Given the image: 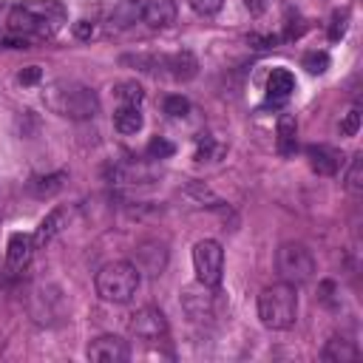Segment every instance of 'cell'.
<instances>
[{
  "label": "cell",
  "mask_w": 363,
  "mask_h": 363,
  "mask_svg": "<svg viewBox=\"0 0 363 363\" xmlns=\"http://www.w3.org/2000/svg\"><path fill=\"white\" fill-rule=\"evenodd\" d=\"M65 20V9L57 0H40V3H26L11 9L9 14V28L20 37H51Z\"/></svg>",
  "instance_id": "1"
},
{
  "label": "cell",
  "mask_w": 363,
  "mask_h": 363,
  "mask_svg": "<svg viewBox=\"0 0 363 363\" xmlns=\"http://www.w3.org/2000/svg\"><path fill=\"white\" fill-rule=\"evenodd\" d=\"M45 105L60 113V116H68V119H91L96 111H99V99L96 94L88 88V85H79V82H54L48 85L45 91Z\"/></svg>",
  "instance_id": "2"
},
{
  "label": "cell",
  "mask_w": 363,
  "mask_h": 363,
  "mask_svg": "<svg viewBox=\"0 0 363 363\" xmlns=\"http://www.w3.org/2000/svg\"><path fill=\"white\" fill-rule=\"evenodd\" d=\"M258 318L272 332L289 329L295 323V318H298V292H295V286L281 281V284H272V286L261 289V295H258Z\"/></svg>",
  "instance_id": "3"
},
{
  "label": "cell",
  "mask_w": 363,
  "mask_h": 363,
  "mask_svg": "<svg viewBox=\"0 0 363 363\" xmlns=\"http://www.w3.org/2000/svg\"><path fill=\"white\" fill-rule=\"evenodd\" d=\"M96 295L108 303H128L139 284H142V272L136 264L130 261H111L96 272Z\"/></svg>",
  "instance_id": "4"
},
{
  "label": "cell",
  "mask_w": 363,
  "mask_h": 363,
  "mask_svg": "<svg viewBox=\"0 0 363 363\" xmlns=\"http://www.w3.org/2000/svg\"><path fill=\"white\" fill-rule=\"evenodd\" d=\"M275 269H278L281 281H286L292 286H301V284L312 281V275H315V255H312V250L306 244L286 241V244L278 247Z\"/></svg>",
  "instance_id": "5"
},
{
  "label": "cell",
  "mask_w": 363,
  "mask_h": 363,
  "mask_svg": "<svg viewBox=\"0 0 363 363\" xmlns=\"http://www.w3.org/2000/svg\"><path fill=\"white\" fill-rule=\"evenodd\" d=\"M193 269H196V281L207 284V286H218L221 284V272H224V250L216 238H201L193 247Z\"/></svg>",
  "instance_id": "6"
},
{
  "label": "cell",
  "mask_w": 363,
  "mask_h": 363,
  "mask_svg": "<svg viewBox=\"0 0 363 363\" xmlns=\"http://www.w3.org/2000/svg\"><path fill=\"white\" fill-rule=\"evenodd\" d=\"M167 318L162 309L156 306H142L130 315L128 320V332L136 337V340H145V343H153V340H164L167 337Z\"/></svg>",
  "instance_id": "7"
},
{
  "label": "cell",
  "mask_w": 363,
  "mask_h": 363,
  "mask_svg": "<svg viewBox=\"0 0 363 363\" xmlns=\"http://www.w3.org/2000/svg\"><path fill=\"white\" fill-rule=\"evenodd\" d=\"M216 306H218V292L216 286H207L201 281L190 284L182 289V309L187 312V318L193 320H210L216 315Z\"/></svg>",
  "instance_id": "8"
},
{
  "label": "cell",
  "mask_w": 363,
  "mask_h": 363,
  "mask_svg": "<svg viewBox=\"0 0 363 363\" xmlns=\"http://www.w3.org/2000/svg\"><path fill=\"white\" fill-rule=\"evenodd\" d=\"M85 354L94 363H125L130 357V349L128 340H122L119 335H99L88 343Z\"/></svg>",
  "instance_id": "9"
},
{
  "label": "cell",
  "mask_w": 363,
  "mask_h": 363,
  "mask_svg": "<svg viewBox=\"0 0 363 363\" xmlns=\"http://www.w3.org/2000/svg\"><path fill=\"white\" fill-rule=\"evenodd\" d=\"M34 250H37L34 235H28V233H11L9 235V247H6V272L9 275H20L28 267Z\"/></svg>",
  "instance_id": "10"
},
{
  "label": "cell",
  "mask_w": 363,
  "mask_h": 363,
  "mask_svg": "<svg viewBox=\"0 0 363 363\" xmlns=\"http://www.w3.org/2000/svg\"><path fill=\"white\" fill-rule=\"evenodd\" d=\"M306 159H309V167L318 176H335L340 170V164H343V156L329 145H309L306 147Z\"/></svg>",
  "instance_id": "11"
},
{
  "label": "cell",
  "mask_w": 363,
  "mask_h": 363,
  "mask_svg": "<svg viewBox=\"0 0 363 363\" xmlns=\"http://www.w3.org/2000/svg\"><path fill=\"white\" fill-rule=\"evenodd\" d=\"M136 267L139 272L147 275H162V269L167 267V250L159 241H145L136 247Z\"/></svg>",
  "instance_id": "12"
},
{
  "label": "cell",
  "mask_w": 363,
  "mask_h": 363,
  "mask_svg": "<svg viewBox=\"0 0 363 363\" xmlns=\"http://www.w3.org/2000/svg\"><path fill=\"white\" fill-rule=\"evenodd\" d=\"M295 91V77L289 68H272L267 77V102L269 105H284Z\"/></svg>",
  "instance_id": "13"
},
{
  "label": "cell",
  "mask_w": 363,
  "mask_h": 363,
  "mask_svg": "<svg viewBox=\"0 0 363 363\" xmlns=\"http://www.w3.org/2000/svg\"><path fill=\"white\" fill-rule=\"evenodd\" d=\"M139 20H145L150 28H164L176 20V3L173 0H142Z\"/></svg>",
  "instance_id": "14"
},
{
  "label": "cell",
  "mask_w": 363,
  "mask_h": 363,
  "mask_svg": "<svg viewBox=\"0 0 363 363\" xmlns=\"http://www.w3.org/2000/svg\"><path fill=\"white\" fill-rule=\"evenodd\" d=\"M275 133H278V153L281 156H292L295 147H298V122L292 113H281L278 116V125H275Z\"/></svg>",
  "instance_id": "15"
},
{
  "label": "cell",
  "mask_w": 363,
  "mask_h": 363,
  "mask_svg": "<svg viewBox=\"0 0 363 363\" xmlns=\"http://www.w3.org/2000/svg\"><path fill=\"white\" fill-rule=\"evenodd\" d=\"M357 354H360V352H357V346H354L352 340L340 337V335L329 337V340H326V346H323V352H320V357H323L326 363H346V360H354Z\"/></svg>",
  "instance_id": "16"
},
{
  "label": "cell",
  "mask_w": 363,
  "mask_h": 363,
  "mask_svg": "<svg viewBox=\"0 0 363 363\" xmlns=\"http://www.w3.org/2000/svg\"><path fill=\"white\" fill-rule=\"evenodd\" d=\"M164 68L170 71V77L173 79H193L196 77V71H199V62H196V57L190 54V51H179V54H170V57H164Z\"/></svg>",
  "instance_id": "17"
},
{
  "label": "cell",
  "mask_w": 363,
  "mask_h": 363,
  "mask_svg": "<svg viewBox=\"0 0 363 363\" xmlns=\"http://www.w3.org/2000/svg\"><path fill=\"white\" fill-rule=\"evenodd\" d=\"M142 125H145V119H142L139 105H119L113 111V128L119 133H139Z\"/></svg>",
  "instance_id": "18"
},
{
  "label": "cell",
  "mask_w": 363,
  "mask_h": 363,
  "mask_svg": "<svg viewBox=\"0 0 363 363\" xmlns=\"http://www.w3.org/2000/svg\"><path fill=\"white\" fill-rule=\"evenodd\" d=\"M62 221H65V210H51L43 221H40V227H37V233H34V244L37 247H43V244H48L60 230H62Z\"/></svg>",
  "instance_id": "19"
},
{
  "label": "cell",
  "mask_w": 363,
  "mask_h": 363,
  "mask_svg": "<svg viewBox=\"0 0 363 363\" xmlns=\"http://www.w3.org/2000/svg\"><path fill=\"white\" fill-rule=\"evenodd\" d=\"M62 173H51V176H37L34 182H31V193L37 196V199H51L54 193H60L62 190Z\"/></svg>",
  "instance_id": "20"
},
{
  "label": "cell",
  "mask_w": 363,
  "mask_h": 363,
  "mask_svg": "<svg viewBox=\"0 0 363 363\" xmlns=\"http://www.w3.org/2000/svg\"><path fill=\"white\" fill-rule=\"evenodd\" d=\"M113 94H116L119 105H142V99H145V91H142V85H139L136 79L119 82V85L113 88Z\"/></svg>",
  "instance_id": "21"
},
{
  "label": "cell",
  "mask_w": 363,
  "mask_h": 363,
  "mask_svg": "<svg viewBox=\"0 0 363 363\" xmlns=\"http://www.w3.org/2000/svg\"><path fill=\"white\" fill-rule=\"evenodd\" d=\"M346 190L360 196L363 193V156H352V164H349V173H346Z\"/></svg>",
  "instance_id": "22"
},
{
  "label": "cell",
  "mask_w": 363,
  "mask_h": 363,
  "mask_svg": "<svg viewBox=\"0 0 363 363\" xmlns=\"http://www.w3.org/2000/svg\"><path fill=\"white\" fill-rule=\"evenodd\" d=\"M162 108H164V113L173 116V119H182V116L190 113V102H187L182 94H170V96H164Z\"/></svg>",
  "instance_id": "23"
},
{
  "label": "cell",
  "mask_w": 363,
  "mask_h": 363,
  "mask_svg": "<svg viewBox=\"0 0 363 363\" xmlns=\"http://www.w3.org/2000/svg\"><path fill=\"white\" fill-rule=\"evenodd\" d=\"M176 153V145L164 136H153L147 142V159H170Z\"/></svg>",
  "instance_id": "24"
},
{
  "label": "cell",
  "mask_w": 363,
  "mask_h": 363,
  "mask_svg": "<svg viewBox=\"0 0 363 363\" xmlns=\"http://www.w3.org/2000/svg\"><path fill=\"white\" fill-rule=\"evenodd\" d=\"M346 28H349V11H346V9H343V11H335L332 20H329V40H332V43L343 40Z\"/></svg>",
  "instance_id": "25"
},
{
  "label": "cell",
  "mask_w": 363,
  "mask_h": 363,
  "mask_svg": "<svg viewBox=\"0 0 363 363\" xmlns=\"http://www.w3.org/2000/svg\"><path fill=\"white\" fill-rule=\"evenodd\" d=\"M303 68H306L309 74H323V71L329 68V54H326V51H309V54L303 57Z\"/></svg>",
  "instance_id": "26"
},
{
  "label": "cell",
  "mask_w": 363,
  "mask_h": 363,
  "mask_svg": "<svg viewBox=\"0 0 363 363\" xmlns=\"http://www.w3.org/2000/svg\"><path fill=\"white\" fill-rule=\"evenodd\" d=\"M224 0H190V9L199 14V17H216L221 11Z\"/></svg>",
  "instance_id": "27"
},
{
  "label": "cell",
  "mask_w": 363,
  "mask_h": 363,
  "mask_svg": "<svg viewBox=\"0 0 363 363\" xmlns=\"http://www.w3.org/2000/svg\"><path fill=\"white\" fill-rule=\"evenodd\" d=\"M360 130V108H352L343 119H340V136H354Z\"/></svg>",
  "instance_id": "28"
},
{
  "label": "cell",
  "mask_w": 363,
  "mask_h": 363,
  "mask_svg": "<svg viewBox=\"0 0 363 363\" xmlns=\"http://www.w3.org/2000/svg\"><path fill=\"white\" fill-rule=\"evenodd\" d=\"M40 77H43L40 65H28V68H23V71H20V82H23V85H34Z\"/></svg>",
  "instance_id": "29"
},
{
  "label": "cell",
  "mask_w": 363,
  "mask_h": 363,
  "mask_svg": "<svg viewBox=\"0 0 363 363\" xmlns=\"http://www.w3.org/2000/svg\"><path fill=\"white\" fill-rule=\"evenodd\" d=\"M74 34H77L79 40H91V34H94V23H88V20H77V23H74Z\"/></svg>",
  "instance_id": "30"
},
{
  "label": "cell",
  "mask_w": 363,
  "mask_h": 363,
  "mask_svg": "<svg viewBox=\"0 0 363 363\" xmlns=\"http://www.w3.org/2000/svg\"><path fill=\"white\" fill-rule=\"evenodd\" d=\"M210 150H213V139H210V136H201V139H199V150H196V159H199V162H204V159L210 156Z\"/></svg>",
  "instance_id": "31"
},
{
  "label": "cell",
  "mask_w": 363,
  "mask_h": 363,
  "mask_svg": "<svg viewBox=\"0 0 363 363\" xmlns=\"http://www.w3.org/2000/svg\"><path fill=\"white\" fill-rule=\"evenodd\" d=\"M244 6H247L252 14H261V11H264V0H244Z\"/></svg>",
  "instance_id": "32"
}]
</instances>
